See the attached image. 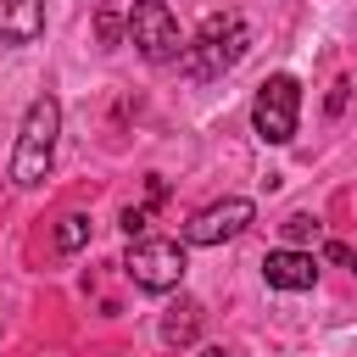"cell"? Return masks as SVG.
<instances>
[{"label": "cell", "mask_w": 357, "mask_h": 357, "mask_svg": "<svg viewBox=\"0 0 357 357\" xmlns=\"http://www.w3.org/2000/svg\"><path fill=\"white\" fill-rule=\"evenodd\" d=\"M201 324H206V307H201L195 296H178V301L162 312V346H195Z\"/></svg>", "instance_id": "obj_9"}, {"label": "cell", "mask_w": 357, "mask_h": 357, "mask_svg": "<svg viewBox=\"0 0 357 357\" xmlns=\"http://www.w3.org/2000/svg\"><path fill=\"white\" fill-rule=\"evenodd\" d=\"M128 45H134L145 61H156V67L178 61V56H184V39H178L173 6H167V0H134V6H128Z\"/></svg>", "instance_id": "obj_5"}, {"label": "cell", "mask_w": 357, "mask_h": 357, "mask_svg": "<svg viewBox=\"0 0 357 357\" xmlns=\"http://www.w3.org/2000/svg\"><path fill=\"white\" fill-rule=\"evenodd\" d=\"M251 223H257V206H251L245 195H223V201L201 206V212L184 223V245H223V240L245 234Z\"/></svg>", "instance_id": "obj_6"}, {"label": "cell", "mask_w": 357, "mask_h": 357, "mask_svg": "<svg viewBox=\"0 0 357 357\" xmlns=\"http://www.w3.org/2000/svg\"><path fill=\"white\" fill-rule=\"evenodd\" d=\"M95 33H100V45H117V39H123V17L106 6V11L95 17Z\"/></svg>", "instance_id": "obj_13"}, {"label": "cell", "mask_w": 357, "mask_h": 357, "mask_svg": "<svg viewBox=\"0 0 357 357\" xmlns=\"http://www.w3.org/2000/svg\"><path fill=\"white\" fill-rule=\"evenodd\" d=\"M346 89H351V84H346V78H340V84H335V89H329V112H340V106H346Z\"/></svg>", "instance_id": "obj_15"}, {"label": "cell", "mask_w": 357, "mask_h": 357, "mask_svg": "<svg viewBox=\"0 0 357 357\" xmlns=\"http://www.w3.org/2000/svg\"><path fill=\"white\" fill-rule=\"evenodd\" d=\"M262 279L273 290H312L318 284V257L312 251H296V245H279L262 257Z\"/></svg>", "instance_id": "obj_7"}, {"label": "cell", "mask_w": 357, "mask_h": 357, "mask_svg": "<svg viewBox=\"0 0 357 357\" xmlns=\"http://www.w3.org/2000/svg\"><path fill=\"white\" fill-rule=\"evenodd\" d=\"M45 33V0H0V45H33Z\"/></svg>", "instance_id": "obj_8"}, {"label": "cell", "mask_w": 357, "mask_h": 357, "mask_svg": "<svg viewBox=\"0 0 357 357\" xmlns=\"http://www.w3.org/2000/svg\"><path fill=\"white\" fill-rule=\"evenodd\" d=\"M324 257H329V262H351V268H357V251H351V245H340V240H329V251H324Z\"/></svg>", "instance_id": "obj_14"}, {"label": "cell", "mask_w": 357, "mask_h": 357, "mask_svg": "<svg viewBox=\"0 0 357 357\" xmlns=\"http://www.w3.org/2000/svg\"><path fill=\"white\" fill-rule=\"evenodd\" d=\"M245 45H251V28H245V17L223 11V17H206V22L195 28V39L184 45L178 67H184V78L206 84V78H223V73H229V67L245 56Z\"/></svg>", "instance_id": "obj_2"}, {"label": "cell", "mask_w": 357, "mask_h": 357, "mask_svg": "<svg viewBox=\"0 0 357 357\" xmlns=\"http://www.w3.org/2000/svg\"><path fill=\"white\" fill-rule=\"evenodd\" d=\"M184 268H190L184 240H167V234H139V240L128 245V257H123V273H128L139 290H151V296L178 290V284H184Z\"/></svg>", "instance_id": "obj_3"}, {"label": "cell", "mask_w": 357, "mask_h": 357, "mask_svg": "<svg viewBox=\"0 0 357 357\" xmlns=\"http://www.w3.org/2000/svg\"><path fill=\"white\" fill-rule=\"evenodd\" d=\"M117 229H123L128 240H139V234L151 229V206H123V218H117Z\"/></svg>", "instance_id": "obj_12"}, {"label": "cell", "mask_w": 357, "mask_h": 357, "mask_svg": "<svg viewBox=\"0 0 357 357\" xmlns=\"http://www.w3.org/2000/svg\"><path fill=\"white\" fill-rule=\"evenodd\" d=\"M56 134H61V100L56 95H33L28 112H22V128H17V151H11V184L33 190L50 178V162H56Z\"/></svg>", "instance_id": "obj_1"}, {"label": "cell", "mask_w": 357, "mask_h": 357, "mask_svg": "<svg viewBox=\"0 0 357 357\" xmlns=\"http://www.w3.org/2000/svg\"><path fill=\"white\" fill-rule=\"evenodd\" d=\"M296 123H301V84L290 73L262 78L257 95H251V128H257V139L262 145H290Z\"/></svg>", "instance_id": "obj_4"}, {"label": "cell", "mask_w": 357, "mask_h": 357, "mask_svg": "<svg viewBox=\"0 0 357 357\" xmlns=\"http://www.w3.org/2000/svg\"><path fill=\"white\" fill-rule=\"evenodd\" d=\"M84 245H89V218H84V212H67V218L56 223V251L73 257V251H84Z\"/></svg>", "instance_id": "obj_10"}, {"label": "cell", "mask_w": 357, "mask_h": 357, "mask_svg": "<svg viewBox=\"0 0 357 357\" xmlns=\"http://www.w3.org/2000/svg\"><path fill=\"white\" fill-rule=\"evenodd\" d=\"M201 357H229V351H223V346H212V351H201Z\"/></svg>", "instance_id": "obj_16"}, {"label": "cell", "mask_w": 357, "mask_h": 357, "mask_svg": "<svg viewBox=\"0 0 357 357\" xmlns=\"http://www.w3.org/2000/svg\"><path fill=\"white\" fill-rule=\"evenodd\" d=\"M279 234H284V245H296V251H301L307 240H318V234H324V223H318L312 212H290V218L279 223Z\"/></svg>", "instance_id": "obj_11"}]
</instances>
